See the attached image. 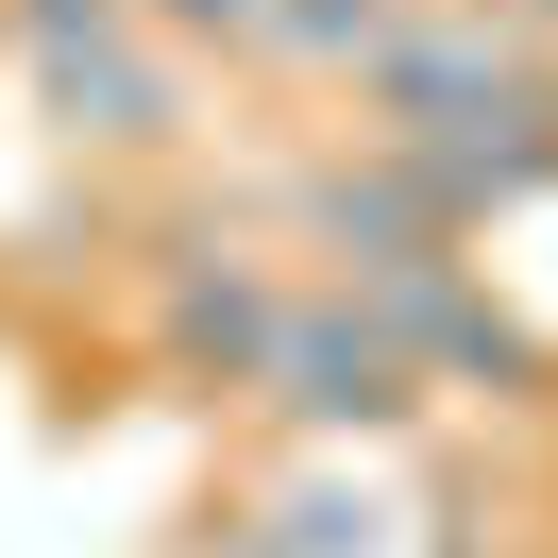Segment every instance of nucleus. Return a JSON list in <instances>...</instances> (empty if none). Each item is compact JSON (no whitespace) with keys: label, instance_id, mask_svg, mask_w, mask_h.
<instances>
[{"label":"nucleus","instance_id":"nucleus-12","mask_svg":"<svg viewBox=\"0 0 558 558\" xmlns=\"http://www.w3.org/2000/svg\"><path fill=\"white\" fill-rule=\"evenodd\" d=\"M423 558H490V524H440V542H423Z\"/></svg>","mask_w":558,"mask_h":558},{"label":"nucleus","instance_id":"nucleus-11","mask_svg":"<svg viewBox=\"0 0 558 558\" xmlns=\"http://www.w3.org/2000/svg\"><path fill=\"white\" fill-rule=\"evenodd\" d=\"M186 558H288V542H271V524L238 508V524H204V542H186Z\"/></svg>","mask_w":558,"mask_h":558},{"label":"nucleus","instance_id":"nucleus-8","mask_svg":"<svg viewBox=\"0 0 558 558\" xmlns=\"http://www.w3.org/2000/svg\"><path fill=\"white\" fill-rule=\"evenodd\" d=\"M254 524H271L288 558H373V490H355V474H305V490H271Z\"/></svg>","mask_w":558,"mask_h":558},{"label":"nucleus","instance_id":"nucleus-3","mask_svg":"<svg viewBox=\"0 0 558 558\" xmlns=\"http://www.w3.org/2000/svg\"><path fill=\"white\" fill-rule=\"evenodd\" d=\"M254 407H271L288 440L355 457V440H407V423H423V373L389 355V322L355 305L339 271H322V288H288V322H271V373H254Z\"/></svg>","mask_w":558,"mask_h":558},{"label":"nucleus","instance_id":"nucleus-1","mask_svg":"<svg viewBox=\"0 0 558 558\" xmlns=\"http://www.w3.org/2000/svg\"><path fill=\"white\" fill-rule=\"evenodd\" d=\"M339 102H355V136H407V153H558L542 136V51H508L490 17H457V0L440 17L407 0L389 51L339 85Z\"/></svg>","mask_w":558,"mask_h":558},{"label":"nucleus","instance_id":"nucleus-9","mask_svg":"<svg viewBox=\"0 0 558 558\" xmlns=\"http://www.w3.org/2000/svg\"><path fill=\"white\" fill-rule=\"evenodd\" d=\"M136 35H170V51H254V0H136Z\"/></svg>","mask_w":558,"mask_h":558},{"label":"nucleus","instance_id":"nucleus-6","mask_svg":"<svg viewBox=\"0 0 558 558\" xmlns=\"http://www.w3.org/2000/svg\"><path fill=\"white\" fill-rule=\"evenodd\" d=\"M288 238L339 254V271H389V254H457V220H440V170L407 136H339L288 170Z\"/></svg>","mask_w":558,"mask_h":558},{"label":"nucleus","instance_id":"nucleus-4","mask_svg":"<svg viewBox=\"0 0 558 558\" xmlns=\"http://www.w3.org/2000/svg\"><path fill=\"white\" fill-rule=\"evenodd\" d=\"M339 288L389 322V355H407L423 389H508V407H542V389H558L542 339L474 288V254H389V271H339Z\"/></svg>","mask_w":558,"mask_h":558},{"label":"nucleus","instance_id":"nucleus-10","mask_svg":"<svg viewBox=\"0 0 558 558\" xmlns=\"http://www.w3.org/2000/svg\"><path fill=\"white\" fill-rule=\"evenodd\" d=\"M457 17H490L508 51H558V0H457Z\"/></svg>","mask_w":558,"mask_h":558},{"label":"nucleus","instance_id":"nucleus-2","mask_svg":"<svg viewBox=\"0 0 558 558\" xmlns=\"http://www.w3.org/2000/svg\"><path fill=\"white\" fill-rule=\"evenodd\" d=\"M0 51L69 153H186V51L136 35V0H0Z\"/></svg>","mask_w":558,"mask_h":558},{"label":"nucleus","instance_id":"nucleus-7","mask_svg":"<svg viewBox=\"0 0 558 558\" xmlns=\"http://www.w3.org/2000/svg\"><path fill=\"white\" fill-rule=\"evenodd\" d=\"M389 17L407 0H254V69H288V85H355L389 51Z\"/></svg>","mask_w":558,"mask_h":558},{"label":"nucleus","instance_id":"nucleus-5","mask_svg":"<svg viewBox=\"0 0 558 558\" xmlns=\"http://www.w3.org/2000/svg\"><path fill=\"white\" fill-rule=\"evenodd\" d=\"M271 322H288V271H271V254L186 238L170 271H153V373H170V389H238V407H254V373H271Z\"/></svg>","mask_w":558,"mask_h":558}]
</instances>
